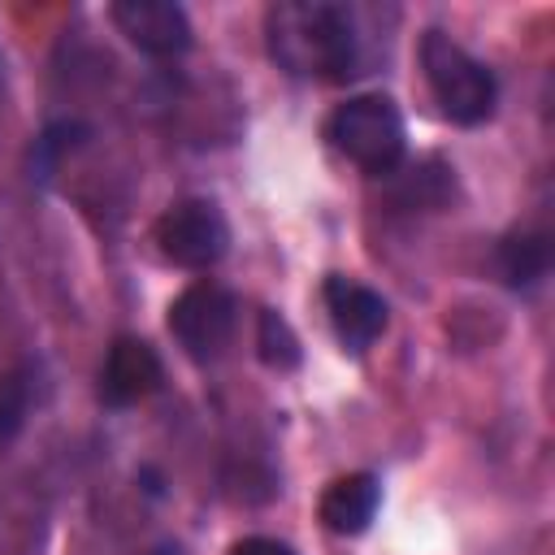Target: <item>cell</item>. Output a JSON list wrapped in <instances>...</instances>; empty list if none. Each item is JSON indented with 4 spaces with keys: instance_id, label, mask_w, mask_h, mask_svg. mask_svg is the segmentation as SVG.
<instances>
[{
    "instance_id": "1",
    "label": "cell",
    "mask_w": 555,
    "mask_h": 555,
    "mask_svg": "<svg viewBox=\"0 0 555 555\" xmlns=\"http://www.w3.org/2000/svg\"><path fill=\"white\" fill-rule=\"evenodd\" d=\"M264 35H269V56L299 78L347 82L369 65L360 13L351 4L282 0L264 13Z\"/></svg>"
},
{
    "instance_id": "2",
    "label": "cell",
    "mask_w": 555,
    "mask_h": 555,
    "mask_svg": "<svg viewBox=\"0 0 555 555\" xmlns=\"http://www.w3.org/2000/svg\"><path fill=\"white\" fill-rule=\"evenodd\" d=\"M325 134L334 143V152H343L356 169L373 173V178H386L403 165V152H408V126H403V113L390 95L382 91H364V95H351L343 100L330 121H325Z\"/></svg>"
},
{
    "instance_id": "3",
    "label": "cell",
    "mask_w": 555,
    "mask_h": 555,
    "mask_svg": "<svg viewBox=\"0 0 555 555\" xmlns=\"http://www.w3.org/2000/svg\"><path fill=\"white\" fill-rule=\"evenodd\" d=\"M421 69H425V87H429V95H434V104L442 108L447 121L481 126V121L494 117V104H499L494 74L473 52H464L447 30H425Z\"/></svg>"
},
{
    "instance_id": "4",
    "label": "cell",
    "mask_w": 555,
    "mask_h": 555,
    "mask_svg": "<svg viewBox=\"0 0 555 555\" xmlns=\"http://www.w3.org/2000/svg\"><path fill=\"white\" fill-rule=\"evenodd\" d=\"M152 238H156V251L169 264H178V269H212L230 251V221L212 199L186 195V199H173L156 217Z\"/></svg>"
},
{
    "instance_id": "5",
    "label": "cell",
    "mask_w": 555,
    "mask_h": 555,
    "mask_svg": "<svg viewBox=\"0 0 555 555\" xmlns=\"http://www.w3.org/2000/svg\"><path fill=\"white\" fill-rule=\"evenodd\" d=\"M238 325V299L221 282H191L173 304H169V334L195 364H212Z\"/></svg>"
},
{
    "instance_id": "6",
    "label": "cell",
    "mask_w": 555,
    "mask_h": 555,
    "mask_svg": "<svg viewBox=\"0 0 555 555\" xmlns=\"http://www.w3.org/2000/svg\"><path fill=\"white\" fill-rule=\"evenodd\" d=\"M108 17L139 52L156 61H173L191 48V17L173 0H117Z\"/></svg>"
},
{
    "instance_id": "7",
    "label": "cell",
    "mask_w": 555,
    "mask_h": 555,
    "mask_svg": "<svg viewBox=\"0 0 555 555\" xmlns=\"http://www.w3.org/2000/svg\"><path fill=\"white\" fill-rule=\"evenodd\" d=\"M325 312H330L334 338L351 356H364L386 334V321H390L386 299L373 286H364L356 278H343V273L325 278Z\"/></svg>"
},
{
    "instance_id": "8",
    "label": "cell",
    "mask_w": 555,
    "mask_h": 555,
    "mask_svg": "<svg viewBox=\"0 0 555 555\" xmlns=\"http://www.w3.org/2000/svg\"><path fill=\"white\" fill-rule=\"evenodd\" d=\"M160 382H165V364L147 338H134V334L113 338L100 364V399L108 408H134L147 395H156Z\"/></svg>"
},
{
    "instance_id": "9",
    "label": "cell",
    "mask_w": 555,
    "mask_h": 555,
    "mask_svg": "<svg viewBox=\"0 0 555 555\" xmlns=\"http://www.w3.org/2000/svg\"><path fill=\"white\" fill-rule=\"evenodd\" d=\"M377 503H382V486L373 473H347V477H334L317 503V516L330 533H343V538H356L373 525L377 516Z\"/></svg>"
},
{
    "instance_id": "10",
    "label": "cell",
    "mask_w": 555,
    "mask_h": 555,
    "mask_svg": "<svg viewBox=\"0 0 555 555\" xmlns=\"http://www.w3.org/2000/svg\"><path fill=\"white\" fill-rule=\"evenodd\" d=\"M494 269L503 278V286L512 291H529L551 273V238L542 230H512L499 238L494 247Z\"/></svg>"
},
{
    "instance_id": "11",
    "label": "cell",
    "mask_w": 555,
    "mask_h": 555,
    "mask_svg": "<svg viewBox=\"0 0 555 555\" xmlns=\"http://www.w3.org/2000/svg\"><path fill=\"white\" fill-rule=\"evenodd\" d=\"M256 356H260L269 369H278V373H291V369H299V360H304L299 334H295L291 321H286L282 312H273V308H260V317H256Z\"/></svg>"
},
{
    "instance_id": "12",
    "label": "cell",
    "mask_w": 555,
    "mask_h": 555,
    "mask_svg": "<svg viewBox=\"0 0 555 555\" xmlns=\"http://www.w3.org/2000/svg\"><path fill=\"white\" fill-rule=\"evenodd\" d=\"M35 403V364H17L0 377V447H9L30 416Z\"/></svg>"
},
{
    "instance_id": "13",
    "label": "cell",
    "mask_w": 555,
    "mask_h": 555,
    "mask_svg": "<svg viewBox=\"0 0 555 555\" xmlns=\"http://www.w3.org/2000/svg\"><path fill=\"white\" fill-rule=\"evenodd\" d=\"M82 134H87V126H78V121H56V126H48V130L39 134V143H35V169H39V178H48V173L56 169V160L65 156V147H74Z\"/></svg>"
},
{
    "instance_id": "14",
    "label": "cell",
    "mask_w": 555,
    "mask_h": 555,
    "mask_svg": "<svg viewBox=\"0 0 555 555\" xmlns=\"http://www.w3.org/2000/svg\"><path fill=\"white\" fill-rule=\"evenodd\" d=\"M230 555H295V546H286L278 538H243V542H234Z\"/></svg>"
},
{
    "instance_id": "15",
    "label": "cell",
    "mask_w": 555,
    "mask_h": 555,
    "mask_svg": "<svg viewBox=\"0 0 555 555\" xmlns=\"http://www.w3.org/2000/svg\"><path fill=\"white\" fill-rule=\"evenodd\" d=\"M147 555H186V551H182L178 542H156V546H152Z\"/></svg>"
}]
</instances>
